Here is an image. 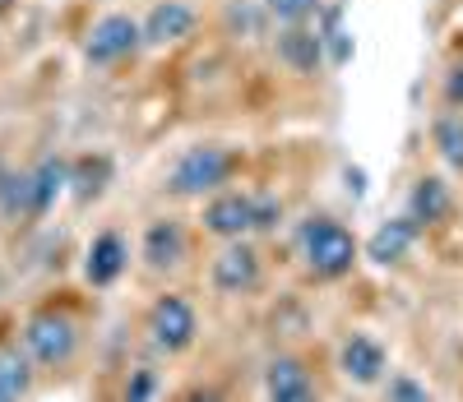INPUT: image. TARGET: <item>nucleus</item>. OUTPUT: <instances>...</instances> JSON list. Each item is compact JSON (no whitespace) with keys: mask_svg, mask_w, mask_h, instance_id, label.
I'll return each mask as SVG.
<instances>
[{"mask_svg":"<svg viewBox=\"0 0 463 402\" xmlns=\"http://www.w3.org/2000/svg\"><path fill=\"white\" fill-rule=\"evenodd\" d=\"M200 231L213 236L218 246L222 240H246L255 236V190L227 185L218 194H209L200 204Z\"/></svg>","mask_w":463,"mask_h":402,"instance_id":"12","label":"nucleus"},{"mask_svg":"<svg viewBox=\"0 0 463 402\" xmlns=\"http://www.w3.org/2000/svg\"><path fill=\"white\" fill-rule=\"evenodd\" d=\"M380 388H384V402H436V397H431V388L421 384L417 375H408V370H394Z\"/></svg>","mask_w":463,"mask_h":402,"instance_id":"22","label":"nucleus"},{"mask_svg":"<svg viewBox=\"0 0 463 402\" xmlns=\"http://www.w3.org/2000/svg\"><path fill=\"white\" fill-rule=\"evenodd\" d=\"M274 56H279V65L292 70V74H320V65L329 61L325 37H320V28H311V23L279 28V37H274Z\"/></svg>","mask_w":463,"mask_h":402,"instance_id":"16","label":"nucleus"},{"mask_svg":"<svg viewBox=\"0 0 463 402\" xmlns=\"http://www.w3.org/2000/svg\"><path fill=\"white\" fill-rule=\"evenodd\" d=\"M449 213H454V190L440 176H417V185L408 194V218L427 231V227H440Z\"/></svg>","mask_w":463,"mask_h":402,"instance_id":"18","label":"nucleus"},{"mask_svg":"<svg viewBox=\"0 0 463 402\" xmlns=\"http://www.w3.org/2000/svg\"><path fill=\"white\" fill-rule=\"evenodd\" d=\"M264 250L255 246V236L246 240H222L218 255L209 259V292L218 301H250L264 292Z\"/></svg>","mask_w":463,"mask_h":402,"instance_id":"6","label":"nucleus"},{"mask_svg":"<svg viewBox=\"0 0 463 402\" xmlns=\"http://www.w3.org/2000/svg\"><path fill=\"white\" fill-rule=\"evenodd\" d=\"M264 10L279 28H292V23H311L320 14V0H264Z\"/></svg>","mask_w":463,"mask_h":402,"instance_id":"21","label":"nucleus"},{"mask_svg":"<svg viewBox=\"0 0 463 402\" xmlns=\"http://www.w3.org/2000/svg\"><path fill=\"white\" fill-rule=\"evenodd\" d=\"M195 264V231H190L185 218L176 213H158L139 227V240H135V268L148 287H176L181 277Z\"/></svg>","mask_w":463,"mask_h":402,"instance_id":"4","label":"nucleus"},{"mask_svg":"<svg viewBox=\"0 0 463 402\" xmlns=\"http://www.w3.org/2000/svg\"><path fill=\"white\" fill-rule=\"evenodd\" d=\"M14 10V0H0V14H10Z\"/></svg>","mask_w":463,"mask_h":402,"instance_id":"25","label":"nucleus"},{"mask_svg":"<svg viewBox=\"0 0 463 402\" xmlns=\"http://www.w3.org/2000/svg\"><path fill=\"white\" fill-rule=\"evenodd\" d=\"M163 402H246V370L237 356L213 360V366L185 370L176 384H167Z\"/></svg>","mask_w":463,"mask_h":402,"instance_id":"10","label":"nucleus"},{"mask_svg":"<svg viewBox=\"0 0 463 402\" xmlns=\"http://www.w3.org/2000/svg\"><path fill=\"white\" fill-rule=\"evenodd\" d=\"M84 65L93 70H111V65H126L144 51V23L126 10H111L102 19H93V28L84 33Z\"/></svg>","mask_w":463,"mask_h":402,"instance_id":"9","label":"nucleus"},{"mask_svg":"<svg viewBox=\"0 0 463 402\" xmlns=\"http://www.w3.org/2000/svg\"><path fill=\"white\" fill-rule=\"evenodd\" d=\"M297 259H301V273L311 277L316 287H329V283H343L353 277L357 259H362V246L347 222H338L334 213H311L297 222Z\"/></svg>","mask_w":463,"mask_h":402,"instance_id":"3","label":"nucleus"},{"mask_svg":"<svg viewBox=\"0 0 463 402\" xmlns=\"http://www.w3.org/2000/svg\"><path fill=\"white\" fill-rule=\"evenodd\" d=\"M111 157L107 153H84V157H70V194L74 204H93V199L107 194L111 185Z\"/></svg>","mask_w":463,"mask_h":402,"instance_id":"19","label":"nucleus"},{"mask_svg":"<svg viewBox=\"0 0 463 402\" xmlns=\"http://www.w3.org/2000/svg\"><path fill=\"white\" fill-rule=\"evenodd\" d=\"M279 227H283V199L269 190H255V236H269Z\"/></svg>","mask_w":463,"mask_h":402,"instance_id":"23","label":"nucleus"},{"mask_svg":"<svg viewBox=\"0 0 463 402\" xmlns=\"http://www.w3.org/2000/svg\"><path fill=\"white\" fill-rule=\"evenodd\" d=\"M334 370L353 388H380L390 379V347L366 329H347L334 347Z\"/></svg>","mask_w":463,"mask_h":402,"instance_id":"11","label":"nucleus"},{"mask_svg":"<svg viewBox=\"0 0 463 402\" xmlns=\"http://www.w3.org/2000/svg\"><path fill=\"white\" fill-rule=\"evenodd\" d=\"M130 268H135V246H130L126 227H116V222L98 227L84 246V259H80V283L93 296H111L130 277Z\"/></svg>","mask_w":463,"mask_h":402,"instance_id":"7","label":"nucleus"},{"mask_svg":"<svg viewBox=\"0 0 463 402\" xmlns=\"http://www.w3.org/2000/svg\"><path fill=\"white\" fill-rule=\"evenodd\" d=\"M431 144H436L445 167L463 172V111H440L431 120Z\"/></svg>","mask_w":463,"mask_h":402,"instance_id":"20","label":"nucleus"},{"mask_svg":"<svg viewBox=\"0 0 463 402\" xmlns=\"http://www.w3.org/2000/svg\"><path fill=\"white\" fill-rule=\"evenodd\" d=\"M24 176H28V209H33V222H43V218L56 209V199L70 190V157L47 153V157H37L33 167H24Z\"/></svg>","mask_w":463,"mask_h":402,"instance_id":"15","label":"nucleus"},{"mask_svg":"<svg viewBox=\"0 0 463 402\" xmlns=\"http://www.w3.org/2000/svg\"><path fill=\"white\" fill-rule=\"evenodd\" d=\"M260 397L264 402H325L316 360L301 347H279L260 360Z\"/></svg>","mask_w":463,"mask_h":402,"instance_id":"8","label":"nucleus"},{"mask_svg":"<svg viewBox=\"0 0 463 402\" xmlns=\"http://www.w3.org/2000/svg\"><path fill=\"white\" fill-rule=\"evenodd\" d=\"M241 172V148H232V144H190L181 148L167 172H163V194L167 199H181V204H204L209 194L227 190L232 181H237Z\"/></svg>","mask_w":463,"mask_h":402,"instance_id":"5","label":"nucleus"},{"mask_svg":"<svg viewBox=\"0 0 463 402\" xmlns=\"http://www.w3.org/2000/svg\"><path fill=\"white\" fill-rule=\"evenodd\" d=\"M19 342L37 370V388L61 393L84 384L102 351L98 296L84 292H43L19 310Z\"/></svg>","mask_w":463,"mask_h":402,"instance_id":"1","label":"nucleus"},{"mask_svg":"<svg viewBox=\"0 0 463 402\" xmlns=\"http://www.w3.org/2000/svg\"><path fill=\"white\" fill-rule=\"evenodd\" d=\"M417 236H421V227H417L408 213H403V218H390V222H380V227L371 231V240H366V259L380 264V268H394V264L408 259V250L417 246Z\"/></svg>","mask_w":463,"mask_h":402,"instance_id":"17","label":"nucleus"},{"mask_svg":"<svg viewBox=\"0 0 463 402\" xmlns=\"http://www.w3.org/2000/svg\"><path fill=\"white\" fill-rule=\"evenodd\" d=\"M37 393V370L19 342V314L10 329H0V402H33Z\"/></svg>","mask_w":463,"mask_h":402,"instance_id":"14","label":"nucleus"},{"mask_svg":"<svg viewBox=\"0 0 463 402\" xmlns=\"http://www.w3.org/2000/svg\"><path fill=\"white\" fill-rule=\"evenodd\" d=\"M135 338L144 351H153L163 366H185L190 356L204 342V314L195 305V296L181 287H163L144 301V310L135 314Z\"/></svg>","mask_w":463,"mask_h":402,"instance_id":"2","label":"nucleus"},{"mask_svg":"<svg viewBox=\"0 0 463 402\" xmlns=\"http://www.w3.org/2000/svg\"><path fill=\"white\" fill-rule=\"evenodd\" d=\"M440 98H445V107H449V111H463V61H454V65L445 70Z\"/></svg>","mask_w":463,"mask_h":402,"instance_id":"24","label":"nucleus"},{"mask_svg":"<svg viewBox=\"0 0 463 402\" xmlns=\"http://www.w3.org/2000/svg\"><path fill=\"white\" fill-rule=\"evenodd\" d=\"M139 23H144V47L167 51V47L185 42V37L200 28V10L190 5V0H153Z\"/></svg>","mask_w":463,"mask_h":402,"instance_id":"13","label":"nucleus"}]
</instances>
